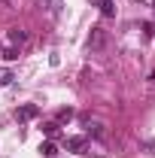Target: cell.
<instances>
[{"label": "cell", "mask_w": 155, "mask_h": 158, "mask_svg": "<svg viewBox=\"0 0 155 158\" xmlns=\"http://www.w3.org/2000/svg\"><path fill=\"white\" fill-rule=\"evenodd\" d=\"M58 128H61L58 122H46V125H43V134H46V137L52 140V137H55V134H58Z\"/></svg>", "instance_id": "obj_6"}, {"label": "cell", "mask_w": 155, "mask_h": 158, "mask_svg": "<svg viewBox=\"0 0 155 158\" xmlns=\"http://www.w3.org/2000/svg\"><path fill=\"white\" fill-rule=\"evenodd\" d=\"M12 79H15V73H12V70H6V67H3V70H0V88H3V85H9V82H12Z\"/></svg>", "instance_id": "obj_7"}, {"label": "cell", "mask_w": 155, "mask_h": 158, "mask_svg": "<svg viewBox=\"0 0 155 158\" xmlns=\"http://www.w3.org/2000/svg\"><path fill=\"white\" fill-rule=\"evenodd\" d=\"M73 116H76V113H73L70 106H64V110H58V125H61V122H70Z\"/></svg>", "instance_id": "obj_8"}, {"label": "cell", "mask_w": 155, "mask_h": 158, "mask_svg": "<svg viewBox=\"0 0 155 158\" xmlns=\"http://www.w3.org/2000/svg\"><path fill=\"white\" fill-rule=\"evenodd\" d=\"M100 12H103V15H116V9H113V0H103V3H100Z\"/></svg>", "instance_id": "obj_9"}, {"label": "cell", "mask_w": 155, "mask_h": 158, "mask_svg": "<svg viewBox=\"0 0 155 158\" xmlns=\"http://www.w3.org/2000/svg\"><path fill=\"white\" fill-rule=\"evenodd\" d=\"M103 43H107V31L97 24V27H91V34H88V49L91 52H97V49H103Z\"/></svg>", "instance_id": "obj_1"}, {"label": "cell", "mask_w": 155, "mask_h": 158, "mask_svg": "<svg viewBox=\"0 0 155 158\" xmlns=\"http://www.w3.org/2000/svg\"><path fill=\"white\" fill-rule=\"evenodd\" d=\"M94 3H97V6H100V3H103V0H94Z\"/></svg>", "instance_id": "obj_12"}, {"label": "cell", "mask_w": 155, "mask_h": 158, "mask_svg": "<svg viewBox=\"0 0 155 158\" xmlns=\"http://www.w3.org/2000/svg\"><path fill=\"white\" fill-rule=\"evenodd\" d=\"M37 116H40L37 103H21L19 110H15V118H19V122H31V118H37Z\"/></svg>", "instance_id": "obj_2"}, {"label": "cell", "mask_w": 155, "mask_h": 158, "mask_svg": "<svg viewBox=\"0 0 155 158\" xmlns=\"http://www.w3.org/2000/svg\"><path fill=\"white\" fill-rule=\"evenodd\" d=\"M40 155H46V158H55V155H58V146H55L52 140H43V143H40Z\"/></svg>", "instance_id": "obj_5"}, {"label": "cell", "mask_w": 155, "mask_h": 158, "mask_svg": "<svg viewBox=\"0 0 155 158\" xmlns=\"http://www.w3.org/2000/svg\"><path fill=\"white\" fill-rule=\"evenodd\" d=\"M85 143H88L85 137H67L64 146H67V152H82V149H85Z\"/></svg>", "instance_id": "obj_3"}, {"label": "cell", "mask_w": 155, "mask_h": 158, "mask_svg": "<svg viewBox=\"0 0 155 158\" xmlns=\"http://www.w3.org/2000/svg\"><path fill=\"white\" fill-rule=\"evenodd\" d=\"M3 58H6V61H15V58H19V49H6Z\"/></svg>", "instance_id": "obj_10"}, {"label": "cell", "mask_w": 155, "mask_h": 158, "mask_svg": "<svg viewBox=\"0 0 155 158\" xmlns=\"http://www.w3.org/2000/svg\"><path fill=\"white\" fill-rule=\"evenodd\" d=\"M6 37H9V43H12V46H21V43L27 40V31H21V27H12Z\"/></svg>", "instance_id": "obj_4"}, {"label": "cell", "mask_w": 155, "mask_h": 158, "mask_svg": "<svg viewBox=\"0 0 155 158\" xmlns=\"http://www.w3.org/2000/svg\"><path fill=\"white\" fill-rule=\"evenodd\" d=\"M143 31H146V37H155V24H152V21H146V24H143Z\"/></svg>", "instance_id": "obj_11"}]
</instances>
